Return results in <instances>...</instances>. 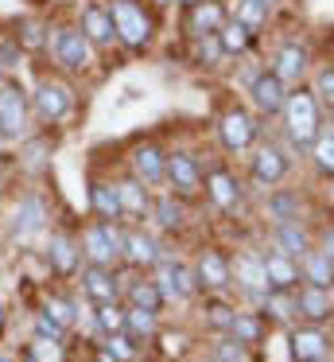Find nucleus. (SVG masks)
Here are the masks:
<instances>
[{"label": "nucleus", "mask_w": 334, "mask_h": 362, "mask_svg": "<svg viewBox=\"0 0 334 362\" xmlns=\"http://www.w3.org/2000/svg\"><path fill=\"white\" fill-rule=\"evenodd\" d=\"M62 331H66V327H59V323H54L47 312L35 320V335H39V339H62Z\"/></svg>", "instance_id": "obj_45"}, {"label": "nucleus", "mask_w": 334, "mask_h": 362, "mask_svg": "<svg viewBox=\"0 0 334 362\" xmlns=\"http://www.w3.org/2000/svg\"><path fill=\"white\" fill-rule=\"evenodd\" d=\"M117 195H121V211H124V214H136V218H144V214L152 211V199H148V191H144V183H140V180L117 183Z\"/></svg>", "instance_id": "obj_24"}, {"label": "nucleus", "mask_w": 334, "mask_h": 362, "mask_svg": "<svg viewBox=\"0 0 334 362\" xmlns=\"http://www.w3.org/2000/svg\"><path fill=\"white\" fill-rule=\"evenodd\" d=\"M16 43L35 51V47H43V43H47V35H43V28H39V24H31V20H28V24L20 28V35H16Z\"/></svg>", "instance_id": "obj_42"}, {"label": "nucleus", "mask_w": 334, "mask_h": 362, "mask_svg": "<svg viewBox=\"0 0 334 362\" xmlns=\"http://www.w3.org/2000/svg\"><path fill=\"white\" fill-rule=\"evenodd\" d=\"M70 105H74V94H70V86H62V82H51V78H43V82L35 86V94H31V110H35V117L47 121V125H54V121L66 117Z\"/></svg>", "instance_id": "obj_6"}, {"label": "nucleus", "mask_w": 334, "mask_h": 362, "mask_svg": "<svg viewBox=\"0 0 334 362\" xmlns=\"http://www.w3.org/2000/svg\"><path fill=\"white\" fill-rule=\"evenodd\" d=\"M229 276H233V265L217 250H206L198 257V281L206 284V288H225V284H229Z\"/></svg>", "instance_id": "obj_19"}, {"label": "nucleus", "mask_w": 334, "mask_h": 362, "mask_svg": "<svg viewBox=\"0 0 334 362\" xmlns=\"http://www.w3.org/2000/svg\"><path fill=\"white\" fill-rule=\"evenodd\" d=\"M323 245H326V250H323V253H326V257H330V261H334V234H326V242H323Z\"/></svg>", "instance_id": "obj_51"}, {"label": "nucleus", "mask_w": 334, "mask_h": 362, "mask_svg": "<svg viewBox=\"0 0 334 362\" xmlns=\"http://www.w3.org/2000/svg\"><path fill=\"white\" fill-rule=\"evenodd\" d=\"M82 288H85V296L90 300H97V304H109V300H117V276L109 273L105 265H90L82 273Z\"/></svg>", "instance_id": "obj_17"}, {"label": "nucleus", "mask_w": 334, "mask_h": 362, "mask_svg": "<svg viewBox=\"0 0 334 362\" xmlns=\"http://www.w3.org/2000/svg\"><path fill=\"white\" fill-rule=\"evenodd\" d=\"M287 102L284 94V82L276 78V74H261V78H253V105L261 113H280Z\"/></svg>", "instance_id": "obj_15"}, {"label": "nucleus", "mask_w": 334, "mask_h": 362, "mask_svg": "<svg viewBox=\"0 0 334 362\" xmlns=\"http://www.w3.org/2000/svg\"><path fill=\"white\" fill-rule=\"evenodd\" d=\"M0 362H12V358H4V354H0Z\"/></svg>", "instance_id": "obj_55"}, {"label": "nucleus", "mask_w": 334, "mask_h": 362, "mask_svg": "<svg viewBox=\"0 0 334 362\" xmlns=\"http://www.w3.org/2000/svg\"><path fill=\"white\" fill-rule=\"evenodd\" d=\"M47 261H51L54 273L70 276L78 269V245L70 234H51V242H47Z\"/></svg>", "instance_id": "obj_18"}, {"label": "nucleus", "mask_w": 334, "mask_h": 362, "mask_svg": "<svg viewBox=\"0 0 334 362\" xmlns=\"http://www.w3.org/2000/svg\"><path fill=\"white\" fill-rule=\"evenodd\" d=\"M276 245L287 257H303V253H307V238H303V230L295 226V222H280L276 226Z\"/></svg>", "instance_id": "obj_29"}, {"label": "nucleus", "mask_w": 334, "mask_h": 362, "mask_svg": "<svg viewBox=\"0 0 334 362\" xmlns=\"http://www.w3.org/2000/svg\"><path fill=\"white\" fill-rule=\"evenodd\" d=\"M264 304H268V312L276 315V320H287V315H292V300L287 296H280V292H268V296H264Z\"/></svg>", "instance_id": "obj_43"}, {"label": "nucleus", "mask_w": 334, "mask_h": 362, "mask_svg": "<svg viewBox=\"0 0 334 362\" xmlns=\"http://www.w3.org/2000/svg\"><path fill=\"white\" fill-rule=\"evenodd\" d=\"M249 40H253V28H245L241 20H229V24L217 28V43H222L225 55H241L249 47Z\"/></svg>", "instance_id": "obj_27"}, {"label": "nucleus", "mask_w": 334, "mask_h": 362, "mask_svg": "<svg viewBox=\"0 0 334 362\" xmlns=\"http://www.w3.org/2000/svg\"><path fill=\"white\" fill-rule=\"evenodd\" d=\"M105 351L113 354L117 362H132V358H136V343H132L129 331H113V335H105Z\"/></svg>", "instance_id": "obj_33"}, {"label": "nucleus", "mask_w": 334, "mask_h": 362, "mask_svg": "<svg viewBox=\"0 0 334 362\" xmlns=\"http://www.w3.org/2000/svg\"><path fill=\"white\" fill-rule=\"evenodd\" d=\"M31 362H62V346L59 339H39L31 343Z\"/></svg>", "instance_id": "obj_38"}, {"label": "nucleus", "mask_w": 334, "mask_h": 362, "mask_svg": "<svg viewBox=\"0 0 334 362\" xmlns=\"http://www.w3.org/2000/svg\"><path fill=\"white\" fill-rule=\"evenodd\" d=\"M43 226H47V203L39 195H23L20 206L12 211V234L28 242V238L39 234Z\"/></svg>", "instance_id": "obj_9"}, {"label": "nucleus", "mask_w": 334, "mask_h": 362, "mask_svg": "<svg viewBox=\"0 0 334 362\" xmlns=\"http://www.w3.org/2000/svg\"><path fill=\"white\" fill-rule=\"evenodd\" d=\"M28 133V94L20 82H0V136L20 141Z\"/></svg>", "instance_id": "obj_3"}, {"label": "nucleus", "mask_w": 334, "mask_h": 362, "mask_svg": "<svg viewBox=\"0 0 334 362\" xmlns=\"http://www.w3.org/2000/svg\"><path fill=\"white\" fill-rule=\"evenodd\" d=\"M124 331H129L132 339L155 335V312H144V308H129V312H124Z\"/></svg>", "instance_id": "obj_32"}, {"label": "nucleus", "mask_w": 334, "mask_h": 362, "mask_svg": "<svg viewBox=\"0 0 334 362\" xmlns=\"http://www.w3.org/2000/svg\"><path fill=\"white\" fill-rule=\"evenodd\" d=\"M303 71H307V51H303L299 43H287L276 55V78L280 82H299Z\"/></svg>", "instance_id": "obj_21"}, {"label": "nucleus", "mask_w": 334, "mask_h": 362, "mask_svg": "<svg viewBox=\"0 0 334 362\" xmlns=\"http://www.w3.org/2000/svg\"><path fill=\"white\" fill-rule=\"evenodd\" d=\"M264 4H272V0H264Z\"/></svg>", "instance_id": "obj_56"}, {"label": "nucleus", "mask_w": 334, "mask_h": 362, "mask_svg": "<svg viewBox=\"0 0 334 362\" xmlns=\"http://www.w3.org/2000/svg\"><path fill=\"white\" fill-rule=\"evenodd\" d=\"M268 16V4H264V0H241V8H237V20L245 28H256L261 24V20Z\"/></svg>", "instance_id": "obj_39"}, {"label": "nucleus", "mask_w": 334, "mask_h": 362, "mask_svg": "<svg viewBox=\"0 0 334 362\" xmlns=\"http://www.w3.org/2000/svg\"><path fill=\"white\" fill-rule=\"evenodd\" d=\"M82 253L90 257V265H113L124 253V234L117 230V222H93L82 230Z\"/></svg>", "instance_id": "obj_2"}, {"label": "nucleus", "mask_w": 334, "mask_h": 362, "mask_svg": "<svg viewBox=\"0 0 334 362\" xmlns=\"http://www.w3.org/2000/svg\"><path fill=\"white\" fill-rule=\"evenodd\" d=\"M0 71H4V66H0Z\"/></svg>", "instance_id": "obj_58"}, {"label": "nucleus", "mask_w": 334, "mask_h": 362, "mask_svg": "<svg viewBox=\"0 0 334 362\" xmlns=\"http://www.w3.org/2000/svg\"><path fill=\"white\" fill-rule=\"evenodd\" d=\"M315 164H318V172L334 175V133L315 136Z\"/></svg>", "instance_id": "obj_37"}, {"label": "nucleus", "mask_w": 334, "mask_h": 362, "mask_svg": "<svg viewBox=\"0 0 334 362\" xmlns=\"http://www.w3.org/2000/svg\"><path fill=\"white\" fill-rule=\"evenodd\" d=\"M217 362H241V343H222L217 346Z\"/></svg>", "instance_id": "obj_47"}, {"label": "nucleus", "mask_w": 334, "mask_h": 362, "mask_svg": "<svg viewBox=\"0 0 334 362\" xmlns=\"http://www.w3.org/2000/svg\"><path fill=\"white\" fill-rule=\"evenodd\" d=\"M229 331H233L237 343H256V339H261V320H256V315H233Z\"/></svg>", "instance_id": "obj_36"}, {"label": "nucleus", "mask_w": 334, "mask_h": 362, "mask_svg": "<svg viewBox=\"0 0 334 362\" xmlns=\"http://www.w3.org/2000/svg\"><path fill=\"white\" fill-rule=\"evenodd\" d=\"M225 24V12H222V0H198L186 8V32L198 40V35H214L217 28Z\"/></svg>", "instance_id": "obj_10"}, {"label": "nucleus", "mask_w": 334, "mask_h": 362, "mask_svg": "<svg viewBox=\"0 0 334 362\" xmlns=\"http://www.w3.org/2000/svg\"><path fill=\"white\" fill-rule=\"evenodd\" d=\"M326 354V339L318 331H295L292 335V358L295 362H315Z\"/></svg>", "instance_id": "obj_26"}, {"label": "nucleus", "mask_w": 334, "mask_h": 362, "mask_svg": "<svg viewBox=\"0 0 334 362\" xmlns=\"http://www.w3.org/2000/svg\"><path fill=\"white\" fill-rule=\"evenodd\" d=\"M82 35L93 43V47H109V43L117 40L113 20H109V8H101V4H90V8L82 12Z\"/></svg>", "instance_id": "obj_12"}, {"label": "nucleus", "mask_w": 334, "mask_h": 362, "mask_svg": "<svg viewBox=\"0 0 334 362\" xmlns=\"http://www.w3.org/2000/svg\"><path fill=\"white\" fill-rule=\"evenodd\" d=\"M90 206L101 222H117L121 218V195H117V183H105V180H93L90 183Z\"/></svg>", "instance_id": "obj_16"}, {"label": "nucleus", "mask_w": 334, "mask_h": 362, "mask_svg": "<svg viewBox=\"0 0 334 362\" xmlns=\"http://www.w3.org/2000/svg\"><path fill=\"white\" fill-rule=\"evenodd\" d=\"M124 257H129L132 265H155V261H160V245H155L144 230H132V234H124Z\"/></svg>", "instance_id": "obj_22"}, {"label": "nucleus", "mask_w": 334, "mask_h": 362, "mask_svg": "<svg viewBox=\"0 0 334 362\" xmlns=\"http://www.w3.org/2000/svg\"><path fill=\"white\" fill-rule=\"evenodd\" d=\"M284 113H287V133H292V141L299 144V148H307V144L315 141V133H318L315 98H311L307 90H299V94H287Z\"/></svg>", "instance_id": "obj_4"}, {"label": "nucleus", "mask_w": 334, "mask_h": 362, "mask_svg": "<svg viewBox=\"0 0 334 362\" xmlns=\"http://www.w3.org/2000/svg\"><path fill=\"white\" fill-rule=\"evenodd\" d=\"M233 269H237V281H241V288H245L249 296H256V300L268 296V276H264V261H261V257H253V253H241Z\"/></svg>", "instance_id": "obj_14"}, {"label": "nucleus", "mask_w": 334, "mask_h": 362, "mask_svg": "<svg viewBox=\"0 0 334 362\" xmlns=\"http://www.w3.org/2000/svg\"><path fill=\"white\" fill-rule=\"evenodd\" d=\"M295 308H299V312L307 315V320H323V315H330V300H326V292H323V288H315V284L299 292Z\"/></svg>", "instance_id": "obj_30"}, {"label": "nucleus", "mask_w": 334, "mask_h": 362, "mask_svg": "<svg viewBox=\"0 0 334 362\" xmlns=\"http://www.w3.org/2000/svg\"><path fill=\"white\" fill-rule=\"evenodd\" d=\"M206 191H210V199H214L222 211L237 206V199H241V191H237V183H233L229 172H210L206 175Z\"/></svg>", "instance_id": "obj_25"}, {"label": "nucleus", "mask_w": 334, "mask_h": 362, "mask_svg": "<svg viewBox=\"0 0 334 362\" xmlns=\"http://www.w3.org/2000/svg\"><path fill=\"white\" fill-rule=\"evenodd\" d=\"M268 206H272V214H276L280 222H287V218L295 214V206H299V199H292V195H276Z\"/></svg>", "instance_id": "obj_44"}, {"label": "nucleus", "mask_w": 334, "mask_h": 362, "mask_svg": "<svg viewBox=\"0 0 334 362\" xmlns=\"http://www.w3.org/2000/svg\"><path fill=\"white\" fill-rule=\"evenodd\" d=\"M47 315H51L59 327H74V308H70V300H62V296L47 300Z\"/></svg>", "instance_id": "obj_40"}, {"label": "nucleus", "mask_w": 334, "mask_h": 362, "mask_svg": "<svg viewBox=\"0 0 334 362\" xmlns=\"http://www.w3.org/2000/svg\"><path fill=\"white\" fill-rule=\"evenodd\" d=\"M97 327L105 331V335H113V331H124V308L117 304V300H109V304H97Z\"/></svg>", "instance_id": "obj_34"}, {"label": "nucleus", "mask_w": 334, "mask_h": 362, "mask_svg": "<svg viewBox=\"0 0 334 362\" xmlns=\"http://www.w3.org/2000/svg\"><path fill=\"white\" fill-rule=\"evenodd\" d=\"M155 288H160L163 300H183V296H191V292H194V276H191V269L167 261V265L160 269V281H155Z\"/></svg>", "instance_id": "obj_11"}, {"label": "nucleus", "mask_w": 334, "mask_h": 362, "mask_svg": "<svg viewBox=\"0 0 334 362\" xmlns=\"http://www.w3.org/2000/svg\"><path fill=\"white\" fill-rule=\"evenodd\" d=\"M175 4H183V8H191V4H198V0H175Z\"/></svg>", "instance_id": "obj_52"}, {"label": "nucleus", "mask_w": 334, "mask_h": 362, "mask_svg": "<svg viewBox=\"0 0 334 362\" xmlns=\"http://www.w3.org/2000/svg\"><path fill=\"white\" fill-rule=\"evenodd\" d=\"M210 323H214V327H229V323H233V312H229V308H222V304L210 308Z\"/></svg>", "instance_id": "obj_48"}, {"label": "nucleus", "mask_w": 334, "mask_h": 362, "mask_svg": "<svg viewBox=\"0 0 334 362\" xmlns=\"http://www.w3.org/2000/svg\"><path fill=\"white\" fill-rule=\"evenodd\" d=\"M20 59V43H0V66H12Z\"/></svg>", "instance_id": "obj_49"}, {"label": "nucleus", "mask_w": 334, "mask_h": 362, "mask_svg": "<svg viewBox=\"0 0 334 362\" xmlns=\"http://www.w3.org/2000/svg\"><path fill=\"white\" fill-rule=\"evenodd\" d=\"M28 362H31V358H28Z\"/></svg>", "instance_id": "obj_59"}, {"label": "nucleus", "mask_w": 334, "mask_h": 362, "mask_svg": "<svg viewBox=\"0 0 334 362\" xmlns=\"http://www.w3.org/2000/svg\"><path fill=\"white\" fill-rule=\"evenodd\" d=\"M163 180H171V187H175L179 195H194V191L202 187L198 160H194L191 152H171V156H167V172H163Z\"/></svg>", "instance_id": "obj_8"}, {"label": "nucleus", "mask_w": 334, "mask_h": 362, "mask_svg": "<svg viewBox=\"0 0 334 362\" xmlns=\"http://www.w3.org/2000/svg\"><path fill=\"white\" fill-rule=\"evenodd\" d=\"M222 55H225V51H222V43H217V32L214 35H198V63L214 66Z\"/></svg>", "instance_id": "obj_41"}, {"label": "nucleus", "mask_w": 334, "mask_h": 362, "mask_svg": "<svg viewBox=\"0 0 334 362\" xmlns=\"http://www.w3.org/2000/svg\"><path fill=\"white\" fill-rule=\"evenodd\" d=\"M132 172H136L140 183H160L163 172H167V156H163L155 144H140L132 152Z\"/></svg>", "instance_id": "obj_13"}, {"label": "nucleus", "mask_w": 334, "mask_h": 362, "mask_svg": "<svg viewBox=\"0 0 334 362\" xmlns=\"http://www.w3.org/2000/svg\"><path fill=\"white\" fill-rule=\"evenodd\" d=\"M261 261H264V276H268V284L276 292L292 288V284L299 281V273H295V265H292L287 253H268V257H261Z\"/></svg>", "instance_id": "obj_20"}, {"label": "nucleus", "mask_w": 334, "mask_h": 362, "mask_svg": "<svg viewBox=\"0 0 334 362\" xmlns=\"http://www.w3.org/2000/svg\"><path fill=\"white\" fill-rule=\"evenodd\" d=\"M109 20H113V32L124 47L140 51L152 40V16H148L144 4H136V0H113L109 4Z\"/></svg>", "instance_id": "obj_1"}, {"label": "nucleus", "mask_w": 334, "mask_h": 362, "mask_svg": "<svg viewBox=\"0 0 334 362\" xmlns=\"http://www.w3.org/2000/svg\"><path fill=\"white\" fill-rule=\"evenodd\" d=\"M163 351L179 354V351H183V335H171V331H167V335H163Z\"/></svg>", "instance_id": "obj_50"}, {"label": "nucleus", "mask_w": 334, "mask_h": 362, "mask_svg": "<svg viewBox=\"0 0 334 362\" xmlns=\"http://www.w3.org/2000/svg\"><path fill=\"white\" fill-rule=\"evenodd\" d=\"M315 362H323V358H315Z\"/></svg>", "instance_id": "obj_57"}, {"label": "nucleus", "mask_w": 334, "mask_h": 362, "mask_svg": "<svg viewBox=\"0 0 334 362\" xmlns=\"http://www.w3.org/2000/svg\"><path fill=\"white\" fill-rule=\"evenodd\" d=\"M284 172H287V160L280 156V148H272V144L253 156V175H256V183H276Z\"/></svg>", "instance_id": "obj_23"}, {"label": "nucleus", "mask_w": 334, "mask_h": 362, "mask_svg": "<svg viewBox=\"0 0 334 362\" xmlns=\"http://www.w3.org/2000/svg\"><path fill=\"white\" fill-rule=\"evenodd\" d=\"M129 300H132V308H144V312H160V304H163L160 288H155L152 281H132L129 284Z\"/></svg>", "instance_id": "obj_31"}, {"label": "nucleus", "mask_w": 334, "mask_h": 362, "mask_svg": "<svg viewBox=\"0 0 334 362\" xmlns=\"http://www.w3.org/2000/svg\"><path fill=\"white\" fill-rule=\"evenodd\" d=\"M0 327H4V308H0Z\"/></svg>", "instance_id": "obj_54"}, {"label": "nucleus", "mask_w": 334, "mask_h": 362, "mask_svg": "<svg viewBox=\"0 0 334 362\" xmlns=\"http://www.w3.org/2000/svg\"><path fill=\"white\" fill-rule=\"evenodd\" d=\"M217 133H222V144L229 152H245L249 144L256 141V121L249 117L245 110H229V113H222V121H217Z\"/></svg>", "instance_id": "obj_7"}, {"label": "nucleus", "mask_w": 334, "mask_h": 362, "mask_svg": "<svg viewBox=\"0 0 334 362\" xmlns=\"http://www.w3.org/2000/svg\"><path fill=\"white\" fill-rule=\"evenodd\" d=\"M155 4H175V0H155Z\"/></svg>", "instance_id": "obj_53"}, {"label": "nucleus", "mask_w": 334, "mask_h": 362, "mask_svg": "<svg viewBox=\"0 0 334 362\" xmlns=\"http://www.w3.org/2000/svg\"><path fill=\"white\" fill-rule=\"evenodd\" d=\"M318 94H323V102L326 105H334V71L326 66L323 74H318Z\"/></svg>", "instance_id": "obj_46"}, {"label": "nucleus", "mask_w": 334, "mask_h": 362, "mask_svg": "<svg viewBox=\"0 0 334 362\" xmlns=\"http://www.w3.org/2000/svg\"><path fill=\"white\" fill-rule=\"evenodd\" d=\"M51 47H54V63L62 71H85L93 59V43L82 35V28H59Z\"/></svg>", "instance_id": "obj_5"}, {"label": "nucleus", "mask_w": 334, "mask_h": 362, "mask_svg": "<svg viewBox=\"0 0 334 362\" xmlns=\"http://www.w3.org/2000/svg\"><path fill=\"white\" fill-rule=\"evenodd\" d=\"M303 273H307V281L315 284V288H326V284H334V261L326 257V253H303Z\"/></svg>", "instance_id": "obj_28"}, {"label": "nucleus", "mask_w": 334, "mask_h": 362, "mask_svg": "<svg viewBox=\"0 0 334 362\" xmlns=\"http://www.w3.org/2000/svg\"><path fill=\"white\" fill-rule=\"evenodd\" d=\"M152 211H155V222H160L163 230H175L179 222H183V206H179V203H175V199H171V195H163L160 203L152 206Z\"/></svg>", "instance_id": "obj_35"}]
</instances>
